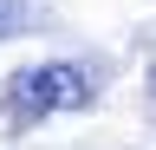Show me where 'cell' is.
I'll return each mask as SVG.
<instances>
[{"mask_svg": "<svg viewBox=\"0 0 156 150\" xmlns=\"http://www.w3.org/2000/svg\"><path fill=\"white\" fill-rule=\"evenodd\" d=\"M85 104H98V79L85 65H72V59L26 65V72H13V85H7V118L20 130H33L39 118H52V111H85Z\"/></svg>", "mask_w": 156, "mask_h": 150, "instance_id": "cell-1", "label": "cell"}, {"mask_svg": "<svg viewBox=\"0 0 156 150\" xmlns=\"http://www.w3.org/2000/svg\"><path fill=\"white\" fill-rule=\"evenodd\" d=\"M20 26H26V7L20 0H0V39H13Z\"/></svg>", "mask_w": 156, "mask_h": 150, "instance_id": "cell-2", "label": "cell"}, {"mask_svg": "<svg viewBox=\"0 0 156 150\" xmlns=\"http://www.w3.org/2000/svg\"><path fill=\"white\" fill-rule=\"evenodd\" d=\"M150 91H156V65H150Z\"/></svg>", "mask_w": 156, "mask_h": 150, "instance_id": "cell-3", "label": "cell"}]
</instances>
